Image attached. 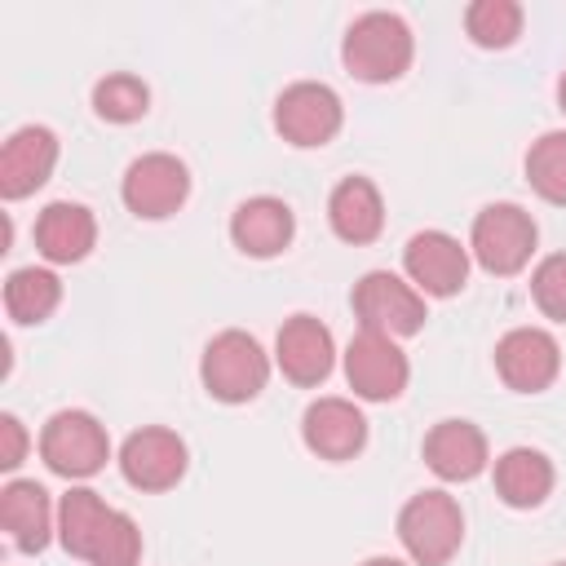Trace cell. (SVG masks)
Listing matches in <instances>:
<instances>
[{
    "instance_id": "20",
    "label": "cell",
    "mask_w": 566,
    "mask_h": 566,
    "mask_svg": "<svg viewBox=\"0 0 566 566\" xmlns=\"http://www.w3.org/2000/svg\"><path fill=\"white\" fill-rule=\"evenodd\" d=\"M327 221H332L336 239H345V243H371L385 230V199H380L376 181L345 177L332 190V199H327Z\"/></svg>"
},
{
    "instance_id": "28",
    "label": "cell",
    "mask_w": 566,
    "mask_h": 566,
    "mask_svg": "<svg viewBox=\"0 0 566 566\" xmlns=\"http://www.w3.org/2000/svg\"><path fill=\"white\" fill-rule=\"evenodd\" d=\"M531 296H535V305H539L548 318L566 323V252H553V256H544V261L535 265V274H531Z\"/></svg>"
},
{
    "instance_id": "6",
    "label": "cell",
    "mask_w": 566,
    "mask_h": 566,
    "mask_svg": "<svg viewBox=\"0 0 566 566\" xmlns=\"http://www.w3.org/2000/svg\"><path fill=\"white\" fill-rule=\"evenodd\" d=\"M349 301H354V314H358V323L367 332H380V336L398 340V336H416L424 327V296L407 279H398L389 270L363 274L354 283Z\"/></svg>"
},
{
    "instance_id": "17",
    "label": "cell",
    "mask_w": 566,
    "mask_h": 566,
    "mask_svg": "<svg viewBox=\"0 0 566 566\" xmlns=\"http://www.w3.org/2000/svg\"><path fill=\"white\" fill-rule=\"evenodd\" d=\"M424 464L442 482H469L486 469V433L473 420H438L424 433Z\"/></svg>"
},
{
    "instance_id": "11",
    "label": "cell",
    "mask_w": 566,
    "mask_h": 566,
    "mask_svg": "<svg viewBox=\"0 0 566 566\" xmlns=\"http://www.w3.org/2000/svg\"><path fill=\"white\" fill-rule=\"evenodd\" d=\"M119 473L137 491H168L186 473V442L172 429L146 424V429H137V433L124 438V447H119Z\"/></svg>"
},
{
    "instance_id": "10",
    "label": "cell",
    "mask_w": 566,
    "mask_h": 566,
    "mask_svg": "<svg viewBox=\"0 0 566 566\" xmlns=\"http://www.w3.org/2000/svg\"><path fill=\"white\" fill-rule=\"evenodd\" d=\"M402 270L420 296H455L469 279V252L447 230H420L402 248Z\"/></svg>"
},
{
    "instance_id": "26",
    "label": "cell",
    "mask_w": 566,
    "mask_h": 566,
    "mask_svg": "<svg viewBox=\"0 0 566 566\" xmlns=\"http://www.w3.org/2000/svg\"><path fill=\"white\" fill-rule=\"evenodd\" d=\"M526 181L535 186L539 199L566 208V133H544L526 150Z\"/></svg>"
},
{
    "instance_id": "21",
    "label": "cell",
    "mask_w": 566,
    "mask_h": 566,
    "mask_svg": "<svg viewBox=\"0 0 566 566\" xmlns=\"http://www.w3.org/2000/svg\"><path fill=\"white\" fill-rule=\"evenodd\" d=\"M495 491L509 509H539L553 491V460L535 447H509L495 460Z\"/></svg>"
},
{
    "instance_id": "23",
    "label": "cell",
    "mask_w": 566,
    "mask_h": 566,
    "mask_svg": "<svg viewBox=\"0 0 566 566\" xmlns=\"http://www.w3.org/2000/svg\"><path fill=\"white\" fill-rule=\"evenodd\" d=\"M106 517H111V504L97 491H88V486L66 491L62 504H57V539H62V548L71 557H88V548H93V539H97Z\"/></svg>"
},
{
    "instance_id": "16",
    "label": "cell",
    "mask_w": 566,
    "mask_h": 566,
    "mask_svg": "<svg viewBox=\"0 0 566 566\" xmlns=\"http://www.w3.org/2000/svg\"><path fill=\"white\" fill-rule=\"evenodd\" d=\"M301 438L323 460H349L367 442V420L349 398H318L301 416Z\"/></svg>"
},
{
    "instance_id": "8",
    "label": "cell",
    "mask_w": 566,
    "mask_h": 566,
    "mask_svg": "<svg viewBox=\"0 0 566 566\" xmlns=\"http://www.w3.org/2000/svg\"><path fill=\"white\" fill-rule=\"evenodd\" d=\"M340 119H345V111H340L336 88H327L318 80H296L274 102V128L292 146H327L340 133Z\"/></svg>"
},
{
    "instance_id": "3",
    "label": "cell",
    "mask_w": 566,
    "mask_h": 566,
    "mask_svg": "<svg viewBox=\"0 0 566 566\" xmlns=\"http://www.w3.org/2000/svg\"><path fill=\"white\" fill-rule=\"evenodd\" d=\"M398 539L416 566H447L464 539V513L447 491H420L398 513Z\"/></svg>"
},
{
    "instance_id": "32",
    "label": "cell",
    "mask_w": 566,
    "mask_h": 566,
    "mask_svg": "<svg viewBox=\"0 0 566 566\" xmlns=\"http://www.w3.org/2000/svg\"><path fill=\"white\" fill-rule=\"evenodd\" d=\"M553 566H566V562H553Z\"/></svg>"
},
{
    "instance_id": "13",
    "label": "cell",
    "mask_w": 566,
    "mask_h": 566,
    "mask_svg": "<svg viewBox=\"0 0 566 566\" xmlns=\"http://www.w3.org/2000/svg\"><path fill=\"white\" fill-rule=\"evenodd\" d=\"M274 363L279 371L292 380V385H318L327 380L332 363H336V345H332V332L314 318V314H292L279 336H274Z\"/></svg>"
},
{
    "instance_id": "5",
    "label": "cell",
    "mask_w": 566,
    "mask_h": 566,
    "mask_svg": "<svg viewBox=\"0 0 566 566\" xmlns=\"http://www.w3.org/2000/svg\"><path fill=\"white\" fill-rule=\"evenodd\" d=\"M40 460L62 478H93L111 460V438L97 416L66 407L53 411L49 424L40 429Z\"/></svg>"
},
{
    "instance_id": "7",
    "label": "cell",
    "mask_w": 566,
    "mask_h": 566,
    "mask_svg": "<svg viewBox=\"0 0 566 566\" xmlns=\"http://www.w3.org/2000/svg\"><path fill=\"white\" fill-rule=\"evenodd\" d=\"M190 195V172L177 155L168 150H150L142 159H133L124 168V181H119V199L133 217H146V221H159V217H172Z\"/></svg>"
},
{
    "instance_id": "1",
    "label": "cell",
    "mask_w": 566,
    "mask_h": 566,
    "mask_svg": "<svg viewBox=\"0 0 566 566\" xmlns=\"http://www.w3.org/2000/svg\"><path fill=\"white\" fill-rule=\"evenodd\" d=\"M411 57H416L411 27L398 13H385V9H371V13L354 18L349 31H345V40H340V62L363 84H389V80H398L411 66Z\"/></svg>"
},
{
    "instance_id": "18",
    "label": "cell",
    "mask_w": 566,
    "mask_h": 566,
    "mask_svg": "<svg viewBox=\"0 0 566 566\" xmlns=\"http://www.w3.org/2000/svg\"><path fill=\"white\" fill-rule=\"evenodd\" d=\"M97 243V221L84 203H71V199H57L49 203L40 217H35V248L44 252V261L53 265H71V261H84Z\"/></svg>"
},
{
    "instance_id": "31",
    "label": "cell",
    "mask_w": 566,
    "mask_h": 566,
    "mask_svg": "<svg viewBox=\"0 0 566 566\" xmlns=\"http://www.w3.org/2000/svg\"><path fill=\"white\" fill-rule=\"evenodd\" d=\"M557 106H562V115H566V71L557 75Z\"/></svg>"
},
{
    "instance_id": "12",
    "label": "cell",
    "mask_w": 566,
    "mask_h": 566,
    "mask_svg": "<svg viewBox=\"0 0 566 566\" xmlns=\"http://www.w3.org/2000/svg\"><path fill=\"white\" fill-rule=\"evenodd\" d=\"M495 371L517 394H539L562 371V349L544 327H513L495 345Z\"/></svg>"
},
{
    "instance_id": "25",
    "label": "cell",
    "mask_w": 566,
    "mask_h": 566,
    "mask_svg": "<svg viewBox=\"0 0 566 566\" xmlns=\"http://www.w3.org/2000/svg\"><path fill=\"white\" fill-rule=\"evenodd\" d=\"M93 111L106 124H133L150 111V88H146V80H137L128 71H115V75L93 84Z\"/></svg>"
},
{
    "instance_id": "15",
    "label": "cell",
    "mask_w": 566,
    "mask_h": 566,
    "mask_svg": "<svg viewBox=\"0 0 566 566\" xmlns=\"http://www.w3.org/2000/svg\"><path fill=\"white\" fill-rule=\"evenodd\" d=\"M292 234H296V217L274 195H252L230 212V239L243 256H256V261L279 256L292 243Z\"/></svg>"
},
{
    "instance_id": "14",
    "label": "cell",
    "mask_w": 566,
    "mask_h": 566,
    "mask_svg": "<svg viewBox=\"0 0 566 566\" xmlns=\"http://www.w3.org/2000/svg\"><path fill=\"white\" fill-rule=\"evenodd\" d=\"M57 164V137L44 124H27L18 133H9L4 150H0V195L4 199H27L35 195Z\"/></svg>"
},
{
    "instance_id": "30",
    "label": "cell",
    "mask_w": 566,
    "mask_h": 566,
    "mask_svg": "<svg viewBox=\"0 0 566 566\" xmlns=\"http://www.w3.org/2000/svg\"><path fill=\"white\" fill-rule=\"evenodd\" d=\"M363 566H407V562H398V557H367Z\"/></svg>"
},
{
    "instance_id": "4",
    "label": "cell",
    "mask_w": 566,
    "mask_h": 566,
    "mask_svg": "<svg viewBox=\"0 0 566 566\" xmlns=\"http://www.w3.org/2000/svg\"><path fill=\"white\" fill-rule=\"evenodd\" d=\"M535 239H539V230L522 203H486L473 217L469 252L478 256V265L486 274H517V270H526Z\"/></svg>"
},
{
    "instance_id": "2",
    "label": "cell",
    "mask_w": 566,
    "mask_h": 566,
    "mask_svg": "<svg viewBox=\"0 0 566 566\" xmlns=\"http://www.w3.org/2000/svg\"><path fill=\"white\" fill-rule=\"evenodd\" d=\"M199 380L203 389L217 398V402H252L265 380H270V354L261 349L256 336L230 327V332H217L208 345H203V358H199Z\"/></svg>"
},
{
    "instance_id": "9",
    "label": "cell",
    "mask_w": 566,
    "mask_h": 566,
    "mask_svg": "<svg viewBox=\"0 0 566 566\" xmlns=\"http://www.w3.org/2000/svg\"><path fill=\"white\" fill-rule=\"evenodd\" d=\"M407 354L394 345V336H380V332H358L349 345H345V380L358 398L367 402H389L407 389Z\"/></svg>"
},
{
    "instance_id": "29",
    "label": "cell",
    "mask_w": 566,
    "mask_h": 566,
    "mask_svg": "<svg viewBox=\"0 0 566 566\" xmlns=\"http://www.w3.org/2000/svg\"><path fill=\"white\" fill-rule=\"evenodd\" d=\"M27 455V429L18 416H0V469H18Z\"/></svg>"
},
{
    "instance_id": "27",
    "label": "cell",
    "mask_w": 566,
    "mask_h": 566,
    "mask_svg": "<svg viewBox=\"0 0 566 566\" xmlns=\"http://www.w3.org/2000/svg\"><path fill=\"white\" fill-rule=\"evenodd\" d=\"M84 562L88 566H137L142 562V531H137V522L128 513L111 509V517L102 522V531H97V539H93Z\"/></svg>"
},
{
    "instance_id": "22",
    "label": "cell",
    "mask_w": 566,
    "mask_h": 566,
    "mask_svg": "<svg viewBox=\"0 0 566 566\" xmlns=\"http://www.w3.org/2000/svg\"><path fill=\"white\" fill-rule=\"evenodd\" d=\"M62 301V283L53 270L22 265L4 279V310L13 323H44Z\"/></svg>"
},
{
    "instance_id": "19",
    "label": "cell",
    "mask_w": 566,
    "mask_h": 566,
    "mask_svg": "<svg viewBox=\"0 0 566 566\" xmlns=\"http://www.w3.org/2000/svg\"><path fill=\"white\" fill-rule=\"evenodd\" d=\"M0 526L9 531L13 548L22 553H40L53 535V509H49V491L31 478H13L0 491Z\"/></svg>"
},
{
    "instance_id": "24",
    "label": "cell",
    "mask_w": 566,
    "mask_h": 566,
    "mask_svg": "<svg viewBox=\"0 0 566 566\" xmlns=\"http://www.w3.org/2000/svg\"><path fill=\"white\" fill-rule=\"evenodd\" d=\"M464 31L482 49H509L522 35V4H513V0H473L464 9Z\"/></svg>"
}]
</instances>
